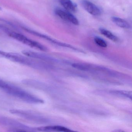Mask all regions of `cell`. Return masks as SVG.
Listing matches in <instances>:
<instances>
[{"mask_svg":"<svg viewBox=\"0 0 132 132\" xmlns=\"http://www.w3.org/2000/svg\"><path fill=\"white\" fill-rule=\"evenodd\" d=\"M2 89L7 94L28 103L31 104L44 103V100L41 99L39 98L22 89L8 82L6 83Z\"/></svg>","mask_w":132,"mask_h":132,"instance_id":"6da1fadb","label":"cell"},{"mask_svg":"<svg viewBox=\"0 0 132 132\" xmlns=\"http://www.w3.org/2000/svg\"><path fill=\"white\" fill-rule=\"evenodd\" d=\"M25 56L18 53H9L0 51V57L7 59L12 61L34 69H41L44 68L43 63L41 62L36 61L32 58Z\"/></svg>","mask_w":132,"mask_h":132,"instance_id":"7a4b0ae2","label":"cell"},{"mask_svg":"<svg viewBox=\"0 0 132 132\" xmlns=\"http://www.w3.org/2000/svg\"><path fill=\"white\" fill-rule=\"evenodd\" d=\"M0 126L8 127L10 129L9 131L11 132H35L37 130L36 128L28 126L16 120L3 116H0Z\"/></svg>","mask_w":132,"mask_h":132,"instance_id":"3957f363","label":"cell"},{"mask_svg":"<svg viewBox=\"0 0 132 132\" xmlns=\"http://www.w3.org/2000/svg\"><path fill=\"white\" fill-rule=\"evenodd\" d=\"M4 30L5 31V32L10 37L28 46H30L31 47L38 49L43 51L46 52L47 51V48L43 45L28 38L23 35L14 31H11L10 30H7V28H5Z\"/></svg>","mask_w":132,"mask_h":132,"instance_id":"277c9868","label":"cell"},{"mask_svg":"<svg viewBox=\"0 0 132 132\" xmlns=\"http://www.w3.org/2000/svg\"><path fill=\"white\" fill-rule=\"evenodd\" d=\"M10 112L12 114L35 123H44L47 121L43 116L33 111L13 109L10 110Z\"/></svg>","mask_w":132,"mask_h":132,"instance_id":"5b68a950","label":"cell"},{"mask_svg":"<svg viewBox=\"0 0 132 132\" xmlns=\"http://www.w3.org/2000/svg\"><path fill=\"white\" fill-rule=\"evenodd\" d=\"M82 5L85 10L92 15L99 16L101 14L102 11L101 9L88 1L84 0L82 2Z\"/></svg>","mask_w":132,"mask_h":132,"instance_id":"8992f818","label":"cell"},{"mask_svg":"<svg viewBox=\"0 0 132 132\" xmlns=\"http://www.w3.org/2000/svg\"><path fill=\"white\" fill-rule=\"evenodd\" d=\"M22 52L23 54L26 56L35 59H38L47 62H52L54 61V59L50 56L42 53L30 51H24Z\"/></svg>","mask_w":132,"mask_h":132,"instance_id":"52a82bcc","label":"cell"},{"mask_svg":"<svg viewBox=\"0 0 132 132\" xmlns=\"http://www.w3.org/2000/svg\"><path fill=\"white\" fill-rule=\"evenodd\" d=\"M23 29L27 31V32L30 33V34H32L37 36V37H40L43 38V39H45V40H47L48 41L50 42L51 43H53L55 44L59 45V46L63 47L64 45V43H62V42H60L56 40H54V39H52L50 37H48L47 35L42 34L40 33L35 31L29 29V28L26 27H23Z\"/></svg>","mask_w":132,"mask_h":132,"instance_id":"ba28073f","label":"cell"},{"mask_svg":"<svg viewBox=\"0 0 132 132\" xmlns=\"http://www.w3.org/2000/svg\"><path fill=\"white\" fill-rule=\"evenodd\" d=\"M37 130L40 131H60V132H70L71 130L64 127L59 126H46L36 128Z\"/></svg>","mask_w":132,"mask_h":132,"instance_id":"9c48e42d","label":"cell"},{"mask_svg":"<svg viewBox=\"0 0 132 132\" xmlns=\"http://www.w3.org/2000/svg\"><path fill=\"white\" fill-rule=\"evenodd\" d=\"M55 13L60 18L64 20L71 22L74 17V15L67 11H65L60 8H56L55 10Z\"/></svg>","mask_w":132,"mask_h":132,"instance_id":"30bf717a","label":"cell"},{"mask_svg":"<svg viewBox=\"0 0 132 132\" xmlns=\"http://www.w3.org/2000/svg\"><path fill=\"white\" fill-rule=\"evenodd\" d=\"M58 1L67 11L72 12L76 11L77 5L71 0H58Z\"/></svg>","mask_w":132,"mask_h":132,"instance_id":"8fae6325","label":"cell"},{"mask_svg":"<svg viewBox=\"0 0 132 132\" xmlns=\"http://www.w3.org/2000/svg\"><path fill=\"white\" fill-rule=\"evenodd\" d=\"M112 20L116 25L121 28L129 29L130 28L129 24L125 20L117 17H112Z\"/></svg>","mask_w":132,"mask_h":132,"instance_id":"7c38bea8","label":"cell"},{"mask_svg":"<svg viewBox=\"0 0 132 132\" xmlns=\"http://www.w3.org/2000/svg\"><path fill=\"white\" fill-rule=\"evenodd\" d=\"M99 31L102 34L112 41L117 42L119 40V39L117 37L115 36L112 32L106 29L100 28L99 29Z\"/></svg>","mask_w":132,"mask_h":132,"instance_id":"4fadbf2b","label":"cell"},{"mask_svg":"<svg viewBox=\"0 0 132 132\" xmlns=\"http://www.w3.org/2000/svg\"><path fill=\"white\" fill-rule=\"evenodd\" d=\"M110 93L113 95L125 97L132 100V92L124 90H112Z\"/></svg>","mask_w":132,"mask_h":132,"instance_id":"5bb4252c","label":"cell"},{"mask_svg":"<svg viewBox=\"0 0 132 132\" xmlns=\"http://www.w3.org/2000/svg\"><path fill=\"white\" fill-rule=\"evenodd\" d=\"M94 41H95V43L100 47L103 48L107 47V45L106 42L103 39L100 38L98 37H95L94 38Z\"/></svg>","mask_w":132,"mask_h":132,"instance_id":"9a60e30c","label":"cell"}]
</instances>
